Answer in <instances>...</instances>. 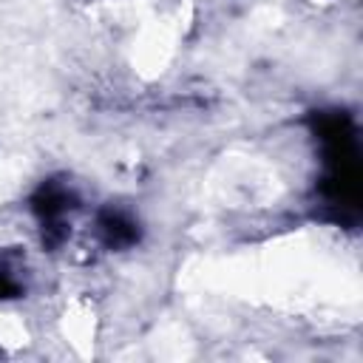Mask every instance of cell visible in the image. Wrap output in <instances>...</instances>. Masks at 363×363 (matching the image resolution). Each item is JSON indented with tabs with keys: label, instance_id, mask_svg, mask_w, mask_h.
<instances>
[{
	"label": "cell",
	"instance_id": "1",
	"mask_svg": "<svg viewBox=\"0 0 363 363\" xmlns=\"http://www.w3.org/2000/svg\"><path fill=\"white\" fill-rule=\"evenodd\" d=\"M96 233H99L105 247L119 250V247H128L136 241V221L119 210H105L96 221Z\"/></svg>",
	"mask_w": 363,
	"mask_h": 363
}]
</instances>
